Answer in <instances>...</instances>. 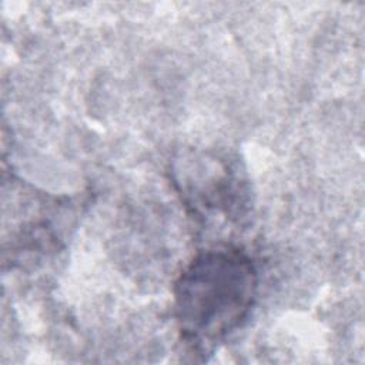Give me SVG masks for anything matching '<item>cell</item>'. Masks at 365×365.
<instances>
[{
  "mask_svg": "<svg viewBox=\"0 0 365 365\" xmlns=\"http://www.w3.org/2000/svg\"><path fill=\"white\" fill-rule=\"evenodd\" d=\"M258 291L252 258L237 247L198 252L174 284V317L184 342L207 356L250 317Z\"/></svg>",
  "mask_w": 365,
  "mask_h": 365,
  "instance_id": "obj_1",
  "label": "cell"
},
{
  "mask_svg": "<svg viewBox=\"0 0 365 365\" xmlns=\"http://www.w3.org/2000/svg\"><path fill=\"white\" fill-rule=\"evenodd\" d=\"M173 180L195 214L218 212L232 220L245 211V182L238 168L224 158L198 154L177 160Z\"/></svg>",
  "mask_w": 365,
  "mask_h": 365,
  "instance_id": "obj_2",
  "label": "cell"
}]
</instances>
